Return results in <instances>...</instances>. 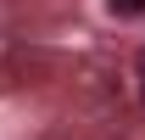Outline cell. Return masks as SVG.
I'll list each match as a JSON object with an SVG mask.
<instances>
[{
	"instance_id": "6da1fadb",
	"label": "cell",
	"mask_w": 145,
	"mask_h": 140,
	"mask_svg": "<svg viewBox=\"0 0 145 140\" xmlns=\"http://www.w3.org/2000/svg\"><path fill=\"white\" fill-rule=\"evenodd\" d=\"M112 6H117V11H140L145 0H112Z\"/></svg>"
},
{
	"instance_id": "7a4b0ae2",
	"label": "cell",
	"mask_w": 145,
	"mask_h": 140,
	"mask_svg": "<svg viewBox=\"0 0 145 140\" xmlns=\"http://www.w3.org/2000/svg\"><path fill=\"white\" fill-rule=\"evenodd\" d=\"M140 90H145V51H140Z\"/></svg>"
}]
</instances>
